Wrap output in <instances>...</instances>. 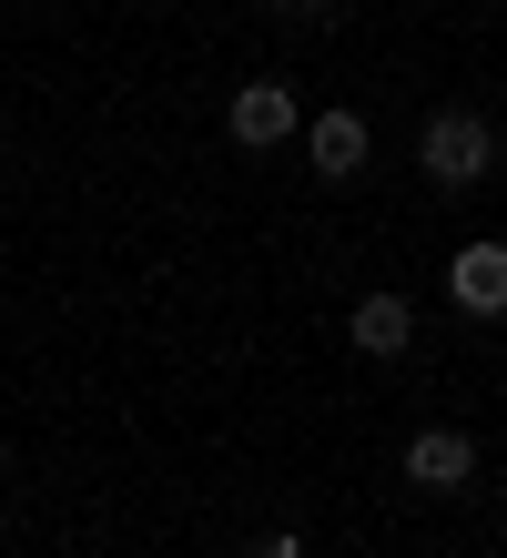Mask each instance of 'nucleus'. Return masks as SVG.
<instances>
[{"instance_id":"f257e3e1","label":"nucleus","mask_w":507,"mask_h":558,"mask_svg":"<svg viewBox=\"0 0 507 558\" xmlns=\"http://www.w3.org/2000/svg\"><path fill=\"white\" fill-rule=\"evenodd\" d=\"M417 162L447 193L467 183H487V162H497V133H487V112H426V133H417Z\"/></svg>"},{"instance_id":"f03ea898","label":"nucleus","mask_w":507,"mask_h":558,"mask_svg":"<svg viewBox=\"0 0 507 558\" xmlns=\"http://www.w3.org/2000/svg\"><path fill=\"white\" fill-rule=\"evenodd\" d=\"M294 133V92L285 82H244V92H233V143H244V153H275Z\"/></svg>"},{"instance_id":"7ed1b4c3","label":"nucleus","mask_w":507,"mask_h":558,"mask_svg":"<svg viewBox=\"0 0 507 558\" xmlns=\"http://www.w3.org/2000/svg\"><path fill=\"white\" fill-rule=\"evenodd\" d=\"M406 477L417 487H467L478 477V447H467L457 426H417V437H406Z\"/></svg>"},{"instance_id":"20e7f679","label":"nucleus","mask_w":507,"mask_h":558,"mask_svg":"<svg viewBox=\"0 0 507 558\" xmlns=\"http://www.w3.org/2000/svg\"><path fill=\"white\" fill-rule=\"evenodd\" d=\"M447 294L467 315H507V244H467L457 265H447Z\"/></svg>"},{"instance_id":"39448f33","label":"nucleus","mask_w":507,"mask_h":558,"mask_svg":"<svg viewBox=\"0 0 507 558\" xmlns=\"http://www.w3.org/2000/svg\"><path fill=\"white\" fill-rule=\"evenodd\" d=\"M346 336H355L365 355H406V336H417V305H406V294H365Z\"/></svg>"},{"instance_id":"423d86ee","label":"nucleus","mask_w":507,"mask_h":558,"mask_svg":"<svg viewBox=\"0 0 507 558\" xmlns=\"http://www.w3.org/2000/svg\"><path fill=\"white\" fill-rule=\"evenodd\" d=\"M304 143H315V173H325V183H355V173H365V122H355V112H325Z\"/></svg>"},{"instance_id":"0eeeda50","label":"nucleus","mask_w":507,"mask_h":558,"mask_svg":"<svg viewBox=\"0 0 507 558\" xmlns=\"http://www.w3.org/2000/svg\"><path fill=\"white\" fill-rule=\"evenodd\" d=\"M275 11H294V21H315V11H335V0H275Z\"/></svg>"}]
</instances>
